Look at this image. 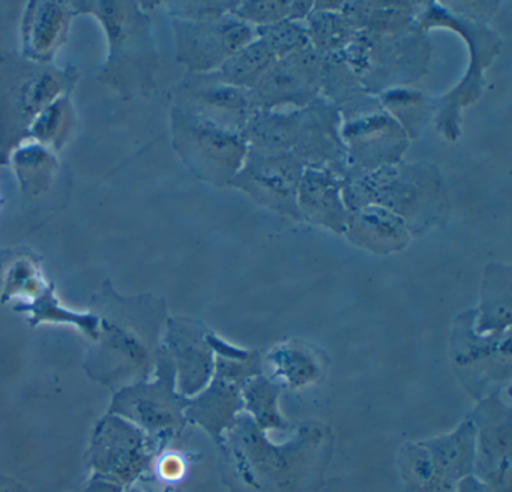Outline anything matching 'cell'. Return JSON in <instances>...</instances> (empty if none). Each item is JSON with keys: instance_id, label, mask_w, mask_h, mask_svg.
Instances as JSON below:
<instances>
[{"instance_id": "obj_5", "label": "cell", "mask_w": 512, "mask_h": 492, "mask_svg": "<svg viewBox=\"0 0 512 492\" xmlns=\"http://www.w3.org/2000/svg\"><path fill=\"white\" fill-rule=\"evenodd\" d=\"M416 23L427 33L434 29L451 30L466 42L469 53L466 74L451 90L434 98V128L446 140L457 141L463 132V111L481 98L485 87V69L490 68L499 56L502 36L488 24L458 17L437 2H422Z\"/></svg>"}, {"instance_id": "obj_30", "label": "cell", "mask_w": 512, "mask_h": 492, "mask_svg": "<svg viewBox=\"0 0 512 492\" xmlns=\"http://www.w3.org/2000/svg\"><path fill=\"white\" fill-rule=\"evenodd\" d=\"M292 2H239L233 14L253 27L289 20Z\"/></svg>"}, {"instance_id": "obj_6", "label": "cell", "mask_w": 512, "mask_h": 492, "mask_svg": "<svg viewBox=\"0 0 512 492\" xmlns=\"http://www.w3.org/2000/svg\"><path fill=\"white\" fill-rule=\"evenodd\" d=\"M76 71L0 53V164L29 137L38 117L70 92Z\"/></svg>"}, {"instance_id": "obj_7", "label": "cell", "mask_w": 512, "mask_h": 492, "mask_svg": "<svg viewBox=\"0 0 512 492\" xmlns=\"http://www.w3.org/2000/svg\"><path fill=\"white\" fill-rule=\"evenodd\" d=\"M341 54L362 87L379 96L386 90L409 87L427 75L431 42L418 23L392 33L359 30Z\"/></svg>"}, {"instance_id": "obj_8", "label": "cell", "mask_w": 512, "mask_h": 492, "mask_svg": "<svg viewBox=\"0 0 512 492\" xmlns=\"http://www.w3.org/2000/svg\"><path fill=\"white\" fill-rule=\"evenodd\" d=\"M173 147L188 170L209 185L226 188L239 173L248 144L242 132L227 131L173 107Z\"/></svg>"}, {"instance_id": "obj_9", "label": "cell", "mask_w": 512, "mask_h": 492, "mask_svg": "<svg viewBox=\"0 0 512 492\" xmlns=\"http://www.w3.org/2000/svg\"><path fill=\"white\" fill-rule=\"evenodd\" d=\"M346 153V180L403 161L410 138L400 123L382 107L341 119Z\"/></svg>"}, {"instance_id": "obj_14", "label": "cell", "mask_w": 512, "mask_h": 492, "mask_svg": "<svg viewBox=\"0 0 512 492\" xmlns=\"http://www.w3.org/2000/svg\"><path fill=\"white\" fill-rule=\"evenodd\" d=\"M148 452V440L139 426L109 414L95 429L89 461L97 479L124 486L133 483L145 470Z\"/></svg>"}, {"instance_id": "obj_35", "label": "cell", "mask_w": 512, "mask_h": 492, "mask_svg": "<svg viewBox=\"0 0 512 492\" xmlns=\"http://www.w3.org/2000/svg\"><path fill=\"white\" fill-rule=\"evenodd\" d=\"M0 203H2V200H0Z\"/></svg>"}, {"instance_id": "obj_20", "label": "cell", "mask_w": 512, "mask_h": 492, "mask_svg": "<svg viewBox=\"0 0 512 492\" xmlns=\"http://www.w3.org/2000/svg\"><path fill=\"white\" fill-rule=\"evenodd\" d=\"M422 2H343L340 11L365 32L392 33L416 23Z\"/></svg>"}, {"instance_id": "obj_29", "label": "cell", "mask_w": 512, "mask_h": 492, "mask_svg": "<svg viewBox=\"0 0 512 492\" xmlns=\"http://www.w3.org/2000/svg\"><path fill=\"white\" fill-rule=\"evenodd\" d=\"M71 117L73 113H71L70 99L68 96H62L38 117L29 131V137L38 138L43 146L52 144L59 149L70 132Z\"/></svg>"}, {"instance_id": "obj_27", "label": "cell", "mask_w": 512, "mask_h": 492, "mask_svg": "<svg viewBox=\"0 0 512 492\" xmlns=\"http://www.w3.org/2000/svg\"><path fill=\"white\" fill-rule=\"evenodd\" d=\"M14 162L23 191L37 195L49 188L56 170V161L43 144H32L31 147L20 149Z\"/></svg>"}, {"instance_id": "obj_13", "label": "cell", "mask_w": 512, "mask_h": 492, "mask_svg": "<svg viewBox=\"0 0 512 492\" xmlns=\"http://www.w3.org/2000/svg\"><path fill=\"white\" fill-rule=\"evenodd\" d=\"M323 57L313 47L278 57L250 90L259 111L307 107L322 96Z\"/></svg>"}, {"instance_id": "obj_4", "label": "cell", "mask_w": 512, "mask_h": 492, "mask_svg": "<svg viewBox=\"0 0 512 492\" xmlns=\"http://www.w3.org/2000/svg\"><path fill=\"white\" fill-rule=\"evenodd\" d=\"M77 14L91 12L103 23L109 39V57L98 80L125 98L155 90L160 56L152 38L151 18L136 3H74Z\"/></svg>"}, {"instance_id": "obj_10", "label": "cell", "mask_w": 512, "mask_h": 492, "mask_svg": "<svg viewBox=\"0 0 512 492\" xmlns=\"http://www.w3.org/2000/svg\"><path fill=\"white\" fill-rule=\"evenodd\" d=\"M176 59L188 72H214L256 38V27L233 12L205 21L173 20Z\"/></svg>"}, {"instance_id": "obj_28", "label": "cell", "mask_w": 512, "mask_h": 492, "mask_svg": "<svg viewBox=\"0 0 512 492\" xmlns=\"http://www.w3.org/2000/svg\"><path fill=\"white\" fill-rule=\"evenodd\" d=\"M256 38L265 42L277 59L310 47L305 21L283 20L269 26L256 27Z\"/></svg>"}, {"instance_id": "obj_18", "label": "cell", "mask_w": 512, "mask_h": 492, "mask_svg": "<svg viewBox=\"0 0 512 492\" xmlns=\"http://www.w3.org/2000/svg\"><path fill=\"white\" fill-rule=\"evenodd\" d=\"M346 234L356 245L377 254L400 251L410 237L406 224L397 215L374 204L350 212Z\"/></svg>"}, {"instance_id": "obj_32", "label": "cell", "mask_w": 512, "mask_h": 492, "mask_svg": "<svg viewBox=\"0 0 512 492\" xmlns=\"http://www.w3.org/2000/svg\"><path fill=\"white\" fill-rule=\"evenodd\" d=\"M446 9L461 18L475 21V23L488 24L491 18L499 11L500 2H442Z\"/></svg>"}, {"instance_id": "obj_24", "label": "cell", "mask_w": 512, "mask_h": 492, "mask_svg": "<svg viewBox=\"0 0 512 492\" xmlns=\"http://www.w3.org/2000/svg\"><path fill=\"white\" fill-rule=\"evenodd\" d=\"M275 60L277 57L271 48L259 38H254L250 44L227 59L217 72L227 83L251 90Z\"/></svg>"}, {"instance_id": "obj_21", "label": "cell", "mask_w": 512, "mask_h": 492, "mask_svg": "<svg viewBox=\"0 0 512 492\" xmlns=\"http://www.w3.org/2000/svg\"><path fill=\"white\" fill-rule=\"evenodd\" d=\"M382 107L400 123L410 140L421 137L428 123L433 122L434 98L410 87L386 90L380 93Z\"/></svg>"}, {"instance_id": "obj_31", "label": "cell", "mask_w": 512, "mask_h": 492, "mask_svg": "<svg viewBox=\"0 0 512 492\" xmlns=\"http://www.w3.org/2000/svg\"><path fill=\"white\" fill-rule=\"evenodd\" d=\"M239 2H176L169 3V11L179 20L205 21L235 12Z\"/></svg>"}, {"instance_id": "obj_3", "label": "cell", "mask_w": 512, "mask_h": 492, "mask_svg": "<svg viewBox=\"0 0 512 492\" xmlns=\"http://www.w3.org/2000/svg\"><path fill=\"white\" fill-rule=\"evenodd\" d=\"M340 129L337 108L320 96L307 107L257 111L242 134L248 147L289 153L307 168H329L346 179V153Z\"/></svg>"}, {"instance_id": "obj_25", "label": "cell", "mask_w": 512, "mask_h": 492, "mask_svg": "<svg viewBox=\"0 0 512 492\" xmlns=\"http://www.w3.org/2000/svg\"><path fill=\"white\" fill-rule=\"evenodd\" d=\"M509 315H511V269L500 264H491L485 273L479 326L482 330L508 326Z\"/></svg>"}, {"instance_id": "obj_1", "label": "cell", "mask_w": 512, "mask_h": 492, "mask_svg": "<svg viewBox=\"0 0 512 492\" xmlns=\"http://www.w3.org/2000/svg\"><path fill=\"white\" fill-rule=\"evenodd\" d=\"M98 317L97 345L86 357L89 377L113 392L148 380L160 356V332L166 318L163 300L122 297L109 281L92 300Z\"/></svg>"}, {"instance_id": "obj_26", "label": "cell", "mask_w": 512, "mask_h": 492, "mask_svg": "<svg viewBox=\"0 0 512 492\" xmlns=\"http://www.w3.org/2000/svg\"><path fill=\"white\" fill-rule=\"evenodd\" d=\"M16 311L31 312L32 326L43 323V321H58V323L76 324L83 330L89 338L97 341L98 338V317L92 314H76V312L67 311L62 308L59 300L55 296L53 285H47L31 305H17Z\"/></svg>"}, {"instance_id": "obj_33", "label": "cell", "mask_w": 512, "mask_h": 492, "mask_svg": "<svg viewBox=\"0 0 512 492\" xmlns=\"http://www.w3.org/2000/svg\"><path fill=\"white\" fill-rule=\"evenodd\" d=\"M80 492H122L121 486L115 485V483L106 482V480H92L89 483L88 488L83 489Z\"/></svg>"}, {"instance_id": "obj_23", "label": "cell", "mask_w": 512, "mask_h": 492, "mask_svg": "<svg viewBox=\"0 0 512 492\" xmlns=\"http://www.w3.org/2000/svg\"><path fill=\"white\" fill-rule=\"evenodd\" d=\"M38 258L16 251L0 252V300L7 302L17 294L37 297L44 290Z\"/></svg>"}, {"instance_id": "obj_22", "label": "cell", "mask_w": 512, "mask_h": 492, "mask_svg": "<svg viewBox=\"0 0 512 492\" xmlns=\"http://www.w3.org/2000/svg\"><path fill=\"white\" fill-rule=\"evenodd\" d=\"M305 24L311 47L322 57L346 50L358 33L355 24L341 11L313 8Z\"/></svg>"}, {"instance_id": "obj_12", "label": "cell", "mask_w": 512, "mask_h": 492, "mask_svg": "<svg viewBox=\"0 0 512 492\" xmlns=\"http://www.w3.org/2000/svg\"><path fill=\"white\" fill-rule=\"evenodd\" d=\"M173 107L227 131L244 132L257 113L250 90L233 86L217 71L187 72L173 90Z\"/></svg>"}, {"instance_id": "obj_19", "label": "cell", "mask_w": 512, "mask_h": 492, "mask_svg": "<svg viewBox=\"0 0 512 492\" xmlns=\"http://www.w3.org/2000/svg\"><path fill=\"white\" fill-rule=\"evenodd\" d=\"M322 98L337 108L341 119L380 105L379 98L362 87L341 53L323 57Z\"/></svg>"}, {"instance_id": "obj_16", "label": "cell", "mask_w": 512, "mask_h": 492, "mask_svg": "<svg viewBox=\"0 0 512 492\" xmlns=\"http://www.w3.org/2000/svg\"><path fill=\"white\" fill-rule=\"evenodd\" d=\"M344 179L329 168H305L298 188V209L302 219L346 233L349 209L343 200Z\"/></svg>"}, {"instance_id": "obj_11", "label": "cell", "mask_w": 512, "mask_h": 492, "mask_svg": "<svg viewBox=\"0 0 512 492\" xmlns=\"http://www.w3.org/2000/svg\"><path fill=\"white\" fill-rule=\"evenodd\" d=\"M305 168L304 162L289 153L248 147L244 165L229 186L244 192L265 209L302 221L296 198Z\"/></svg>"}, {"instance_id": "obj_17", "label": "cell", "mask_w": 512, "mask_h": 492, "mask_svg": "<svg viewBox=\"0 0 512 492\" xmlns=\"http://www.w3.org/2000/svg\"><path fill=\"white\" fill-rule=\"evenodd\" d=\"M76 14L74 3H29L23 20V48L28 59L49 63L64 44L71 18Z\"/></svg>"}, {"instance_id": "obj_2", "label": "cell", "mask_w": 512, "mask_h": 492, "mask_svg": "<svg viewBox=\"0 0 512 492\" xmlns=\"http://www.w3.org/2000/svg\"><path fill=\"white\" fill-rule=\"evenodd\" d=\"M343 200L349 212L368 204L389 210L406 224L410 234L442 227L452 209L445 177L428 161H400L347 179Z\"/></svg>"}, {"instance_id": "obj_15", "label": "cell", "mask_w": 512, "mask_h": 492, "mask_svg": "<svg viewBox=\"0 0 512 492\" xmlns=\"http://www.w3.org/2000/svg\"><path fill=\"white\" fill-rule=\"evenodd\" d=\"M164 348L158 356L160 378L154 383L139 381L115 392L110 414L124 417L136 426H142L149 434H158L173 426L181 410V399L173 395V365Z\"/></svg>"}, {"instance_id": "obj_34", "label": "cell", "mask_w": 512, "mask_h": 492, "mask_svg": "<svg viewBox=\"0 0 512 492\" xmlns=\"http://www.w3.org/2000/svg\"><path fill=\"white\" fill-rule=\"evenodd\" d=\"M0 492H29L25 486L10 477L0 476Z\"/></svg>"}]
</instances>
